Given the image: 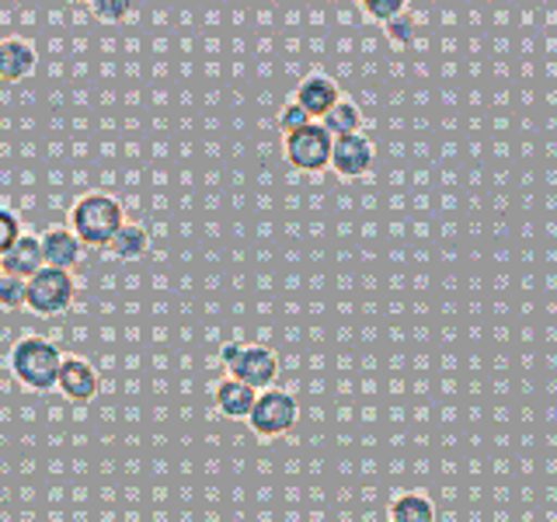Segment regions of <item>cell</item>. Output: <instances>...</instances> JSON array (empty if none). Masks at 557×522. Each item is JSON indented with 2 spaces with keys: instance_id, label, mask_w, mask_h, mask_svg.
Here are the masks:
<instances>
[{
  "instance_id": "cell-1",
  "label": "cell",
  "mask_w": 557,
  "mask_h": 522,
  "mask_svg": "<svg viewBox=\"0 0 557 522\" xmlns=\"http://www.w3.org/2000/svg\"><path fill=\"white\" fill-rule=\"evenodd\" d=\"M126 226V213H122L119 199L104 196V191H87L70 209V226L84 248H109L112 237Z\"/></svg>"
},
{
  "instance_id": "cell-2",
  "label": "cell",
  "mask_w": 557,
  "mask_h": 522,
  "mask_svg": "<svg viewBox=\"0 0 557 522\" xmlns=\"http://www.w3.org/2000/svg\"><path fill=\"white\" fill-rule=\"evenodd\" d=\"M8 362H11L14 380L22 383L25 390H52L57 387L60 365H63V352L52 341L28 335L14 341Z\"/></svg>"
},
{
  "instance_id": "cell-3",
  "label": "cell",
  "mask_w": 557,
  "mask_h": 522,
  "mask_svg": "<svg viewBox=\"0 0 557 522\" xmlns=\"http://www.w3.org/2000/svg\"><path fill=\"white\" fill-rule=\"evenodd\" d=\"M223 370L231 373V380L251 387L255 394L269 390L278 376V356L269 345H244V341H226L220 348Z\"/></svg>"
},
{
  "instance_id": "cell-4",
  "label": "cell",
  "mask_w": 557,
  "mask_h": 522,
  "mask_svg": "<svg viewBox=\"0 0 557 522\" xmlns=\"http://www.w3.org/2000/svg\"><path fill=\"white\" fill-rule=\"evenodd\" d=\"M74 275L63 269H39L28 283H25V307L39 318H52V313H63L74 303Z\"/></svg>"
},
{
  "instance_id": "cell-5",
  "label": "cell",
  "mask_w": 557,
  "mask_h": 522,
  "mask_svg": "<svg viewBox=\"0 0 557 522\" xmlns=\"http://www.w3.org/2000/svg\"><path fill=\"white\" fill-rule=\"evenodd\" d=\"M296 418H300V405H296V397L289 390H278V387H269L255 397V408L248 414V425L255 435L261 439H275V435H286Z\"/></svg>"
},
{
  "instance_id": "cell-6",
  "label": "cell",
  "mask_w": 557,
  "mask_h": 522,
  "mask_svg": "<svg viewBox=\"0 0 557 522\" xmlns=\"http://www.w3.org/2000/svg\"><path fill=\"white\" fill-rule=\"evenodd\" d=\"M331 144H335V139L324 133L321 122H310V126L296 129L283 139V153L296 171L318 174L331 167Z\"/></svg>"
},
{
  "instance_id": "cell-7",
  "label": "cell",
  "mask_w": 557,
  "mask_h": 522,
  "mask_svg": "<svg viewBox=\"0 0 557 522\" xmlns=\"http://www.w3.org/2000/svg\"><path fill=\"white\" fill-rule=\"evenodd\" d=\"M338 101H342L338 84L331 80V77H324V74L304 77L300 84H296V95H293V104H296V109H304L310 122L313 119H324Z\"/></svg>"
},
{
  "instance_id": "cell-8",
  "label": "cell",
  "mask_w": 557,
  "mask_h": 522,
  "mask_svg": "<svg viewBox=\"0 0 557 522\" xmlns=\"http://www.w3.org/2000/svg\"><path fill=\"white\" fill-rule=\"evenodd\" d=\"M331 167H335L342 178H359L373 167V144L362 133L352 136H338L331 144Z\"/></svg>"
},
{
  "instance_id": "cell-9",
  "label": "cell",
  "mask_w": 557,
  "mask_h": 522,
  "mask_svg": "<svg viewBox=\"0 0 557 522\" xmlns=\"http://www.w3.org/2000/svg\"><path fill=\"white\" fill-rule=\"evenodd\" d=\"M57 390L66 397V400H91L98 394V373L95 365L81 359V356H63V365H60V376H57Z\"/></svg>"
},
{
  "instance_id": "cell-10",
  "label": "cell",
  "mask_w": 557,
  "mask_h": 522,
  "mask_svg": "<svg viewBox=\"0 0 557 522\" xmlns=\"http://www.w3.org/2000/svg\"><path fill=\"white\" fill-rule=\"evenodd\" d=\"M39 244H42V261L49 269L70 272L84 258V244L66 226H49L46 234H39Z\"/></svg>"
},
{
  "instance_id": "cell-11",
  "label": "cell",
  "mask_w": 557,
  "mask_h": 522,
  "mask_svg": "<svg viewBox=\"0 0 557 522\" xmlns=\"http://www.w3.org/2000/svg\"><path fill=\"white\" fill-rule=\"evenodd\" d=\"M39 269H46V261H42V244L35 234H22L8 254H0V272L22 278V283H28Z\"/></svg>"
},
{
  "instance_id": "cell-12",
  "label": "cell",
  "mask_w": 557,
  "mask_h": 522,
  "mask_svg": "<svg viewBox=\"0 0 557 522\" xmlns=\"http://www.w3.org/2000/svg\"><path fill=\"white\" fill-rule=\"evenodd\" d=\"M35 63H39V57H35L32 42L25 39H0V80H25Z\"/></svg>"
},
{
  "instance_id": "cell-13",
  "label": "cell",
  "mask_w": 557,
  "mask_h": 522,
  "mask_svg": "<svg viewBox=\"0 0 557 522\" xmlns=\"http://www.w3.org/2000/svg\"><path fill=\"white\" fill-rule=\"evenodd\" d=\"M255 390L251 387H244V383H237V380H220L216 383V394H213V400H216V411L223 414V418H234V422H248V414H251V408H255Z\"/></svg>"
},
{
  "instance_id": "cell-14",
  "label": "cell",
  "mask_w": 557,
  "mask_h": 522,
  "mask_svg": "<svg viewBox=\"0 0 557 522\" xmlns=\"http://www.w3.org/2000/svg\"><path fill=\"white\" fill-rule=\"evenodd\" d=\"M391 522H435V505L418 492L397 495L391 501Z\"/></svg>"
},
{
  "instance_id": "cell-15",
  "label": "cell",
  "mask_w": 557,
  "mask_h": 522,
  "mask_svg": "<svg viewBox=\"0 0 557 522\" xmlns=\"http://www.w3.org/2000/svg\"><path fill=\"white\" fill-rule=\"evenodd\" d=\"M147 248H150V237H147V231H144L139 223H126V226H122V231L112 237V244H109V251H112L119 261H136V258H144Z\"/></svg>"
},
{
  "instance_id": "cell-16",
  "label": "cell",
  "mask_w": 557,
  "mask_h": 522,
  "mask_svg": "<svg viewBox=\"0 0 557 522\" xmlns=\"http://www.w3.org/2000/svg\"><path fill=\"white\" fill-rule=\"evenodd\" d=\"M321 126H324V133L331 136V139H338V136H352V133H359V126H362V112H359V104H352V101H338L335 109H331L324 119H321Z\"/></svg>"
},
{
  "instance_id": "cell-17",
  "label": "cell",
  "mask_w": 557,
  "mask_h": 522,
  "mask_svg": "<svg viewBox=\"0 0 557 522\" xmlns=\"http://www.w3.org/2000/svg\"><path fill=\"white\" fill-rule=\"evenodd\" d=\"M22 307H25V283L0 272V310H22Z\"/></svg>"
},
{
  "instance_id": "cell-18",
  "label": "cell",
  "mask_w": 557,
  "mask_h": 522,
  "mask_svg": "<svg viewBox=\"0 0 557 522\" xmlns=\"http://www.w3.org/2000/svg\"><path fill=\"white\" fill-rule=\"evenodd\" d=\"M362 11L370 14L373 22H383V25H387V22H394L397 14H405L408 8H405V0H366Z\"/></svg>"
},
{
  "instance_id": "cell-19",
  "label": "cell",
  "mask_w": 557,
  "mask_h": 522,
  "mask_svg": "<svg viewBox=\"0 0 557 522\" xmlns=\"http://www.w3.org/2000/svg\"><path fill=\"white\" fill-rule=\"evenodd\" d=\"M22 234H25V231H22V223H17V216L11 213V209L0 206V254H8Z\"/></svg>"
},
{
  "instance_id": "cell-20",
  "label": "cell",
  "mask_w": 557,
  "mask_h": 522,
  "mask_svg": "<svg viewBox=\"0 0 557 522\" xmlns=\"http://www.w3.org/2000/svg\"><path fill=\"white\" fill-rule=\"evenodd\" d=\"M278 129H283V136H289V133H296V129H304V126H310V119H307V112L304 109H296V104L289 101V104H283L278 109Z\"/></svg>"
},
{
  "instance_id": "cell-21",
  "label": "cell",
  "mask_w": 557,
  "mask_h": 522,
  "mask_svg": "<svg viewBox=\"0 0 557 522\" xmlns=\"http://www.w3.org/2000/svg\"><path fill=\"white\" fill-rule=\"evenodd\" d=\"M91 11L98 22H122L129 14V4L126 0H91Z\"/></svg>"
},
{
  "instance_id": "cell-22",
  "label": "cell",
  "mask_w": 557,
  "mask_h": 522,
  "mask_svg": "<svg viewBox=\"0 0 557 522\" xmlns=\"http://www.w3.org/2000/svg\"><path fill=\"white\" fill-rule=\"evenodd\" d=\"M387 28V35H391V42H411L414 39V14H397L394 22H387L383 25Z\"/></svg>"
}]
</instances>
